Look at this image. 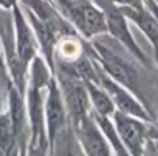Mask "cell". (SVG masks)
Instances as JSON below:
<instances>
[{"label":"cell","mask_w":158,"mask_h":156,"mask_svg":"<svg viewBox=\"0 0 158 156\" xmlns=\"http://www.w3.org/2000/svg\"><path fill=\"white\" fill-rule=\"evenodd\" d=\"M60 16L85 39L107 33L104 11L93 0H51Z\"/></svg>","instance_id":"obj_1"},{"label":"cell","mask_w":158,"mask_h":156,"mask_svg":"<svg viewBox=\"0 0 158 156\" xmlns=\"http://www.w3.org/2000/svg\"><path fill=\"white\" fill-rule=\"evenodd\" d=\"M92 53L95 62L99 63V68L119 85L126 87L135 96H139V76L135 66L126 60L123 56L116 54L107 45L101 42L92 43Z\"/></svg>","instance_id":"obj_2"},{"label":"cell","mask_w":158,"mask_h":156,"mask_svg":"<svg viewBox=\"0 0 158 156\" xmlns=\"http://www.w3.org/2000/svg\"><path fill=\"white\" fill-rule=\"evenodd\" d=\"M95 3L104 11L106 16V25H107V33L118 40L136 60H139L143 65H149V59L144 54V51L141 50V46L136 43L130 26H129V20L126 19V16L123 14V11L119 10V6H116L112 0H95Z\"/></svg>","instance_id":"obj_3"},{"label":"cell","mask_w":158,"mask_h":156,"mask_svg":"<svg viewBox=\"0 0 158 156\" xmlns=\"http://www.w3.org/2000/svg\"><path fill=\"white\" fill-rule=\"evenodd\" d=\"M57 84L60 85L59 88L67 108V116H70L71 124H76L77 121L90 114V101L85 84L71 68H62L57 77Z\"/></svg>","instance_id":"obj_4"},{"label":"cell","mask_w":158,"mask_h":156,"mask_svg":"<svg viewBox=\"0 0 158 156\" xmlns=\"http://www.w3.org/2000/svg\"><path fill=\"white\" fill-rule=\"evenodd\" d=\"M47 96L44 99V122L45 134L48 142V151L56 139V136L67 127V108L62 99V93L57 79L53 76L47 84Z\"/></svg>","instance_id":"obj_5"},{"label":"cell","mask_w":158,"mask_h":156,"mask_svg":"<svg viewBox=\"0 0 158 156\" xmlns=\"http://www.w3.org/2000/svg\"><path fill=\"white\" fill-rule=\"evenodd\" d=\"M96 71H98V82H99V85L110 96V99H112V102H113V105H115V108L118 111L126 113V114L133 116V118H138V119L146 121V122H152L153 121L150 113L141 104L138 96H135L126 87H123L118 82H115L113 79H110V77L99 68V65H96Z\"/></svg>","instance_id":"obj_6"},{"label":"cell","mask_w":158,"mask_h":156,"mask_svg":"<svg viewBox=\"0 0 158 156\" xmlns=\"http://www.w3.org/2000/svg\"><path fill=\"white\" fill-rule=\"evenodd\" d=\"M112 118H113L115 128H116L126 150L129 151V154L130 156H143L146 142L149 141L147 127L150 122L129 116L118 110H115Z\"/></svg>","instance_id":"obj_7"},{"label":"cell","mask_w":158,"mask_h":156,"mask_svg":"<svg viewBox=\"0 0 158 156\" xmlns=\"http://www.w3.org/2000/svg\"><path fill=\"white\" fill-rule=\"evenodd\" d=\"M71 125L85 156H112V148L92 114H87Z\"/></svg>","instance_id":"obj_8"},{"label":"cell","mask_w":158,"mask_h":156,"mask_svg":"<svg viewBox=\"0 0 158 156\" xmlns=\"http://www.w3.org/2000/svg\"><path fill=\"white\" fill-rule=\"evenodd\" d=\"M11 14H13V28H14V51L23 63L30 65V62L37 56L36 51L39 45L36 36L20 5L14 6L11 10Z\"/></svg>","instance_id":"obj_9"},{"label":"cell","mask_w":158,"mask_h":156,"mask_svg":"<svg viewBox=\"0 0 158 156\" xmlns=\"http://www.w3.org/2000/svg\"><path fill=\"white\" fill-rule=\"evenodd\" d=\"M119 10L123 11V14L126 16L129 22L135 23L141 30V33L150 42L152 48L156 50L158 48V19L155 17V14L146 5L139 8H119Z\"/></svg>","instance_id":"obj_10"},{"label":"cell","mask_w":158,"mask_h":156,"mask_svg":"<svg viewBox=\"0 0 158 156\" xmlns=\"http://www.w3.org/2000/svg\"><path fill=\"white\" fill-rule=\"evenodd\" d=\"M8 108H10V116H11V122L17 136V142L20 141V136L23 133V124H25V118H27V111H25V102L22 98V93L13 85L10 84L8 87Z\"/></svg>","instance_id":"obj_11"},{"label":"cell","mask_w":158,"mask_h":156,"mask_svg":"<svg viewBox=\"0 0 158 156\" xmlns=\"http://www.w3.org/2000/svg\"><path fill=\"white\" fill-rule=\"evenodd\" d=\"M85 88H87V94H89V101L95 108V114L99 116H112L115 113V105L110 99V96L106 93V90L99 85V82H93V81H84Z\"/></svg>","instance_id":"obj_12"},{"label":"cell","mask_w":158,"mask_h":156,"mask_svg":"<svg viewBox=\"0 0 158 156\" xmlns=\"http://www.w3.org/2000/svg\"><path fill=\"white\" fill-rule=\"evenodd\" d=\"M93 118H95V122L98 124V127L101 128L104 138L107 139L110 148L115 151V154H116V156H130L129 151L126 150V147H124V144H123V141H121V138H119L116 128H115L113 121H110V116L95 114Z\"/></svg>","instance_id":"obj_13"},{"label":"cell","mask_w":158,"mask_h":156,"mask_svg":"<svg viewBox=\"0 0 158 156\" xmlns=\"http://www.w3.org/2000/svg\"><path fill=\"white\" fill-rule=\"evenodd\" d=\"M17 136L10 113H0V156H13L16 153Z\"/></svg>","instance_id":"obj_14"},{"label":"cell","mask_w":158,"mask_h":156,"mask_svg":"<svg viewBox=\"0 0 158 156\" xmlns=\"http://www.w3.org/2000/svg\"><path fill=\"white\" fill-rule=\"evenodd\" d=\"M51 156H76L71 144V130L65 127L54 139L51 148H50Z\"/></svg>","instance_id":"obj_15"},{"label":"cell","mask_w":158,"mask_h":156,"mask_svg":"<svg viewBox=\"0 0 158 156\" xmlns=\"http://www.w3.org/2000/svg\"><path fill=\"white\" fill-rule=\"evenodd\" d=\"M119 8H139L144 5V0H112Z\"/></svg>","instance_id":"obj_16"},{"label":"cell","mask_w":158,"mask_h":156,"mask_svg":"<svg viewBox=\"0 0 158 156\" xmlns=\"http://www.w3.org/2000/svg\"><path fill=\"white\" fill-rule=\"evenodd\" d=\"M48 145H30L27 156H47Z\"/></svg>","instance_id":"obj_17"},{"label":"cell","mask_w":158,"mask_h":156,"mask_svg":"<svg viewBox=\"0 0 158 156\" xmlns=\"http://www.w3.org/2000/svg\"><path fill=\"white\" fill-rule=\"evenodd\" d=\"M147 134H149V139L152 141H158V119L156 121H152L147 127Z\"/></svg>","instance_id":"obj_18"},{"label":"cell","mask_w":158,"mask_h":156,"mask_svg":"<svg viewBox=\"0 0 158 156\" xmlns=\"http://www.w3.org/2000/svg\"><path fill=\"white\" fill-rule=\"evenodd\" d=\"M20 0H0V11H11L19 5Z\"/></svg>","instance_id":"obj_19"},{"label":"cell","mask_w":158,"mask_h":156,"mask_svg":"<svg viewBox=\"0 0 158 156\" xmlns=\"http://www.w3.org/2000/svg\"><path fill=\"white\" fill-rule=\"evenodd\" d=\"M153 56H155V62H156V66H158V48L153 50Z\"/></svg>","instance_id":"obj_20"},{"label":"cell","mask_w":158,"mask_h":156,"mask_svg":"<svg viewBox=\"0 0 158 156\" xmlns=\"http://www.w3.org/2000/svg\"><path fill=\"white\" fill-rule=\"evenodd\" d=\"M153 145H155V148H156V151H158V141H153Z\"/></svg>","instance_id":"obj_21"},{"label":"cell","mask_w":158,"mask_h":156,"mask_svg":"<svg viewBox=\"0 0 158 156\" xmlns=\"http://www.w3.org/2000/svg\"><path fill=\"white\" fill-rule=\"evenodd\" d=\"M153 2H155V3H156V5H158V0H153Z\"/></svg>","instance_id":"obj_22"}]
</instances>
